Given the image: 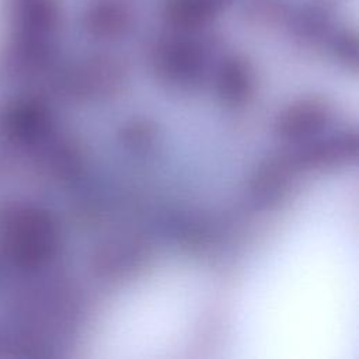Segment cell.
<instances>
[{
    "label": "cell",
    "mask_w": 359,
    "mask_h": 359,
    "mask_svg": "<svg viewBox=\"0 0 359 359\" xmlns=\"http://www.w3.org/2000/svg\"><path fill=\"white\" fill-rule=\"evenodd\" d=\"M56 0H1L0 25L6 39L48 41L62 18Z\"/></svg>",
    "instance_id": "cell-2"
},
{
    "label": "cell",
    "mask_w": 359,
    "mask_h": 359,
    "mask_svg": "<svg viewBox=\"0 0 359 359\" xmlns=\"http://www.w3.org/2000/svg\"><path fill=\"white\" fill-rule=\"evenodd\" d=\"M248 311L269 332L268 348H348L356 327V247L332 223L289 233L261 268Z\"/></svg>",
    "instance_id": "cell-1"
},
{
    "label": "cell",
    "mask_w": 359,
    "mask_h": 359,
    "mask_svg": "<svg viewBox=\"0 0 359 359\" xmlns=\"http://www.w3.org/2000/svg\"><path fill=\"white\" fill-rule=\"evenodd\" d=\"M227 0H174L168 11L178 21H201L219 11Z\"/></svg>",
    "instance_id": "cell-3"
}]
</instances>
